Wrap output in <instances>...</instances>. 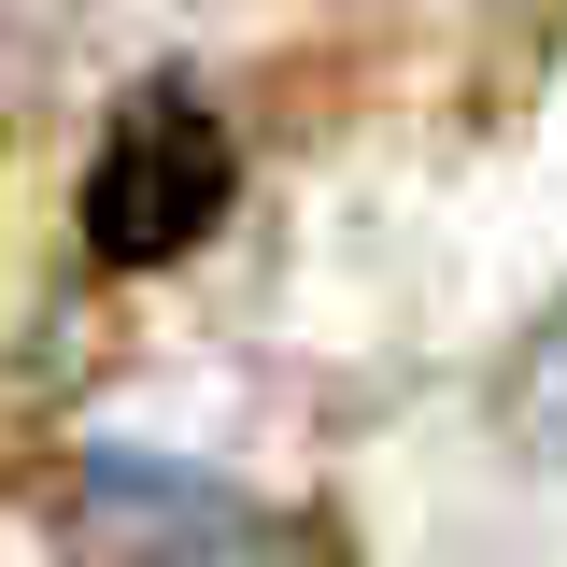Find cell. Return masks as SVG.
Segmentation results:
<instances>
[{
  "mask_svg": "<svg viewBox=\"0 0 567 567\" xmlns=\"http://www.w3.org/2000/svg\"><path fill=\"white\" fill-rule=\"evenodd\" d=\"M227 185H241V142L199 85H142L128 114L85 156V256L100 270H171L227 227Z\"/></svg>",
  "mask_w": 567,
  "mask_h": 567,
  "instance_id": "6da1fadb",
  "label": "cell"
},
{
  "mask_svg": "<svg viewBox=\"0 0 567 567\" xmlns=\"http://www.w3.org/2000/svg\"><path fill=\"white\" fill-rule=\"evenodd\" d=\"M58 567H284V525L213 468L171 454H71L43 496Z\"/></svg>",
  "mask_w": 567,
  "mask_h": 567,
  "instance_id": "7a4b0ae2",
  "label": "cell"
},
{
  "mask_svg": "<svg viewBox=\"0 0 567 567\" xmlns=\"http://www.w3.org/2000/svg\"><path fill=\"white\" fill-rule=\"evenodd\" d=\"M496 425H511L525 454H567V298L511 341V369H496Z\"/></svg>",
  "mask_w": 567,
  "mask_h": 567,
  "instance_id": "3957f363",
  "label": "cell"
}]
</instances>
